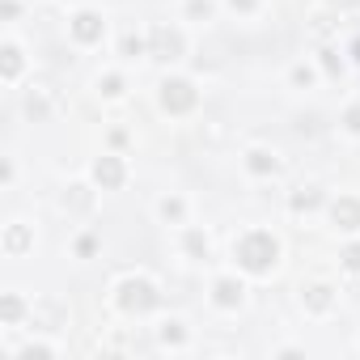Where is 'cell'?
<instances>
[{
  "mask_svg": "<svg viewBox=\"0 0 360 360\" xmlns=\"http://www.w3.org/2000/svg\"><path fill=\"white\" fill-rule=\"evenodd\" d=\"M233 259H238V267L250 271V276H271L276 263H280V242H276V233H267V229H250V233L238 238Z\"/></svg>",
  "mask_w": 360,
  "mask_h": 360,
  "instance_id": "cell-1",
  "label": "cell"
},
{
  "mask_svg": "<svg viewBox=\"0 0 360 360\" xmlns=\"http://www.w3.org/2000/svg\"><path fill=\"white\" fill-rule=\"evenodd\" d=\"M115 305H119L123 314L140 318V314H153V309L161 305V292H157L153 280H144V276H127V280H119V288H115Z\"/></svg>",
  "mask_w": 360,
  "mask_h": 360,
  "instance_id": "cell-2",
  "label": "cell"
},
{
  "mask_svg": "<svg viewBox=\"0 0 360 360\" xmlns=\"http://www.w3.org/2000/svg\"><path fill=\"white\" fill-rule=\"evenodd\" d=\"M195 106H200L195 81H187V77H165L161 81V110H169V115H191Z\"/></svg>",
  "mask_w": 360,
  "mask_h": 360,
  "instance_id": "cell-3",
  "label": "cell"
},
{
  "mask_svg": "<svg viewBox=\"0 0 360 360\" xmlns=\"http://www.w3.org/2000/svg\"><path fill=\"white\" fill-rule=\"evenodd\" d=\"M148 56H153V60H165V64L183 60V56H187L183 30H178V26H153V30H148Z\"/></svg>",
  "mask_w": 360,
  "mask_h": 360,
  "instance_id": "cell-4",
  "label": "cell"
},
{
  "mask_svg": "<svg viewBox=\"0 0 360 360\" xmlns=\"http://www.w3.org/2000/svg\"><path fill=\"white\" fill-rule=\"evenodd\" d=\"M68 34H72L81 47H98V43L106 39V22H102V13H94V9H81V13H72Z\"/></svg>",
  "mask_w": 360,
  "mask_h": 360,
  "instance_id": "cell-5",
  "label": "cell"
},
{
  "mask_svg": "<svg viewBox=\"0 0 360 360\" xmlns=\"http://www.w3.org/2000/svg\"><path fill=\"white\" fill-rule=\"evenodd\" d=\"M94 183H98L102 191H119V187L127 183V165H123V157H115V153L98 157V161H94Z\"/></svg>",
  "mask_w": 360,
  "mask_h": 360,
  "instance_id": "cell-6",
  "label": "cell"
},
{
  "mask_svg": "<svg viewBox=\"0 0 360 360\" xmlns=\"http://www.w3.org/2000/svg\"><path fill=\"white\" fill-rule=\"evenodd\" d=\"M330 221H335V229L356 233V229H360V200H356V195H339V200L330 204Z\"/></svg>",
  "mask_w": 360,
  "mask_h": 360,
  "instance_id": "cell-7",
  "label": "cell"
},
{
  "mask_svg": "<svg viewBox=\"0 0 360 360\" xmlns=\"http://www.w3.org/2000/svg\"><path fill=\"white\" fill-rule=\"evenodd\" d=\"M212 301H217L221 309H238V305L246 301V288H242V280H233V276H221V280L212 284Z\"/></svg>",
  "mask_w": 360,
  "mask_h": 360,
  "instance_id": "cell-8",
  "label": "cell"
},
{
  "mask_svg": "<svg viewBox=\"0 0 360 360\" xmlns=\"http://www.w3.org/2000/svg\"><path fill=\"white\" fill-rule=\"evenodd\" d=\"M246 169H250L255 178H276V174H280V157L267 153V148H250V153H246Z\"/></svg>",
  "mask_w": 360,
  "mask_h": 360,
  "instance_id": "cell-9",
  "label": "cell"
},
{
  "mask_svg": "<svg viewBox=\"0 0 360 360\" xmlns=\"http://www.w3.org/2000/svg\"><path fill=\"white\" fill-rule=\"evenodd\" d=\"M30 246H34V233H30L26 225H9V229H5V255H9V259L26 255Z\"/></svg>",
  "mask_w": 360,
  "mask_h": 360,
  "instance_id": "cell-10",
  "label": "cell"
},
{
  "mask_svg": "<svg viewBox=\"0 0 360 360\" xmlns=\"http://www.w3.org/2000/svg\"><path fill=\"white\" fill-rule=\"evenodd\" d=\"M301 301H305V309H309V314H326V309L335 305V288H330V284H309Z\"/></svg>",
  "mask_w": 360,
  "mask_h": 360,
  "instance_id": "cell-11",
  "label": "cell"
},
{
  "mask_svg": "<svg viewBox=\"0 0 360 360\" xmlns=\"http://www.w3.org/2000/svg\"><path fill=\"white\" fill-rule=\"evenodd\" d=\"M322 204H326L322 187H301V191H292V200H288L292 212H314V208H322Z\"/></svg>",
  "mask_w": 360,
  "mask_h": 360,
  "instance_id": "cell-12",
  "label": "cell"
},
{
  "mask_svg": "<svg viewBox=\"0 0 360 360\" xmlns=\"http://www.w3.org/2000/svg\"><path fill=\"white\" fill-rule=\"evenodd\" d=\"M0 77H5V81L22 77V47L18 43H5V51H0Z\"/></svg>",
  "mask_w": 360,
  "mask_h": 360,
  "instance_id": "cell-13",
  "label": "cell"
},
{
  "mask_svg": "<svg viewBox=\"0 0 360 360\" xmlns=\"http://www.w3.org/2000/svg\"><path fill=\"white\" fill-rule=\"evenodd\" d=\"M22 314H26V301H22L18 292H5V297H0V322H5V326L22 322Z\"/></svg>",
  "mask_w": 360,
  "mask_h": 360,
  "instance_id": "cell-14",
  "label": "cell"
},
{
  "mask_svg": "<svg viewBox=\"0 0 360 360\" xmlns=\"http://www.w3.org/2000/svg\"><path fill=\"white\" fill-rule=\"evenodd\" d=\"M161 343H169V347H183L187 343V326L183 322H178V318H169V322H161Z\"/></svg>",
  "mask_w": 360,
  "mask_h": 360,
  "instance_id": "cell-15",
  "label": "cell"
},
{
  "mask_svg": "<svg viewBox=\"0 0 360 360\" xmlns=\"http://www.w3.org/2000/svg\"><path fill=\"white\" fill-rule=\"evenodd\" d=\"M183 246H187L191 259H208V233L204 229H187L183 233Z\"/></svg>",
  "mask_w": 360,
  "mask_h": 360,
  "instance_id": "cell-16",
  "label": "cell"
},
{
  "mask_svg": "<svg viewBox=\"0 0 360 360\" xmlns=\"http://www.w3.org/2000/svg\"><path fill=\"white\" fill-rule=\"evenodd\" d=\"M157 212L165 217V221H183V212H187V204L178 200V195H165L161 204H157Z\"/></svg>",
  "mask_w": 360,
  "mask_h": 360,
  "instance_id": "cell-17",
  "label": "cell"
},
{
  "mask_svg": "<svg viewBox=\"0 0 360 360\" xmlns=\"http://www.w3.org/2000/svg\"><path fill=\"white\" fill-rule=\"evenodd\" d=\"M98 89H102V98H123V89H127V85H123V77H119V72H106V77L98 81Z\"/></svg>",
  "mask_w": 360,
  "mask_h": 360,
  "instance_id": "cell-18",
  "label": "cell"
},
{
  "mask_svg": "<svg viewBox=\"0 0 360 360\" xmlns=\"http://www.w3.org/2000/svg\"><path fill=\"white\" fill-rule=\"evenodd\" d=\"M318 64H322L326 77H343V60H339L335 51H318Z\"/></svg>",
  "mask_w": 360,
  "mask_h": 360,
  "instance_id": "cell-19",
  "label": "cell"
},
{
  "mask_svg": "<svg viewBox=\"0 0 360 360\" xmlns=\"http://www.w3.org/2000/svg\"><path fill=\"white\" fill-rule=\"evenodd\" d=\"M64 204H68V208H77V212H85V208H89L94 200H89V191H85V187H68V195H64Z\"/></svg>",
  "mask_w": 360,
  "mask_h": 360,
  "instance_id": "cell-20",
  "label": "cell"
},
{
  "mask_svg": "<svg viewBox=\"0 0 360 360\" xmlns=\"http://www.w3.org/2000/svg\"><path fill=\"white\" fill-rule=\"evenodd\" d=\"M123 56H131V60H136V56H148V39L127 34V39H123Z\"/></svg>",
  "mask_w": 360,
  "mask_h": 360,
  "instance_id": "cell-21",
  "label": "cell"
},
{
  "mask_svg": "<svg viewBox=\"0 0 360 360\" xmlns=\"http://www.w3.org/2000/svg\"><path fill=\"white\" fill-rule=\"evenodd\" d=\"M314 77H318V72H314L309 64H297V68H292V85H301V89H309V85H314Z\"/></svg>",
  "mask_w": 360,
  "mask_h": 360,
  "instance_id": "cell-22",
  "label": "cell"
},
{
  "mask_svg": "<svg viewBox=\"0 0 360 360\" xmlns=\"http://www.w3.org/2000/svg\"><path fill=\"white\" fill-rule=\"evenodd\" d=\"M343 127H347L352 136H360V102H352V106L343 110Z\"/></svg>",
  "mask_w": 360,
  "mask_h": 360,
  "instance_id": "cell-23",
  "label": "cell"
},
{
  "mask_svg": "<svg viewBox=\"0 0 360 360\" xmlns=\"http://www.w3.org/2000/svg\"><path fill=\"white\" fill-rule=\"evenodd\" d=\"M339 259H343V267H347V271H360V242H352Z\"/></svg>",
  "mask_w": 360,
  "mask_h": 360,
  "instance_id": "cell-24",
  "label": "cell"
},
{
  "mask_svg": "<svg viewBox=\"0 0 360 360\" xmlns=\"http://www.w3.org/2000/svg\"><path fill=\"white\" fill-rule=\"evenodd\" d=\"M94 250H98V238H94V233H85V238H77V255H81V259H89Z\"/></svg>",
  "mask_w": 360,
  "mask_h": 360,
  "instance_id": "cell-25",
  "label": "cell"
},
{
  "mask_svg": "<svg viewBox=\"0 0 360 360\" xmlns=\"http://www.w3.org/2000/svg\"><path fill=\"white\" fill-rule=\"evenodd\" d=\"M187 13H191V18H212V0H191Z\"/></svg>",
  "mask_w": 360,
  "mask_h": 360,
  "instance_id": "cell-26",
  "label": "cell"
},
{
  "mask_svg": "<svg viewBox=\"0 0 360 360\" xmlns=\"http://www.w3.org/2000/svg\"><path fill=\"white\" fill-rule=\"evenodd\" d=\"M229 9H233V13H255L259 0H229Z\"/></svg>",
  "mask_w": 360,
  "mask_h": 360,
  "instance_id": "cell-27",
  "label": "cell"
},
{
  "mask_svg": "<svg viewBox=\"0 0 360 360\" xmlns=\"http://www.w3.org/2000/svg\"><path fill=\"white\" fill-rule=\"evenodd\" d=\"M22 356H56V347H47V343H30Z\"/></svg>",
  "mask_w": 360,
  "mask_h": 360,
  "instance_id": "cell-28",
  "label": "cell"
},
{
  "mask_svg": "<svg viewBox=\"0 0 360 360\" xmlns=\"http://www.w3.org/2000/svg\"><path fill=\"white\" fill-rule=\"evenodd\" d=\"M330 9H339V13H347V9H360V0H326Z\"/></svg>",
  "mask_w": 360,
  "mask_h": 360,
  "instance_id": "cell-29",
  "label": "cell"
},
{
  "mask_svg": "<svg viewBox=\"0 0 360 360\" xmlns=\"http://www.w3.org/2000/svg\"><path fill=\"white\" fill-rule=\"evenodd\" d=\"M18 13H22V5H18V0H5V18H9V22H13V18H18Z\"/></svg>",
  "mask_w": 360,
  "mask_h": 360,
  "instance_id": "cell-30",
  "label": "cell"
},
{
  "mask_svg": "<svg viewBox=\"0 0 360 360\" xmlns=\"http://www.w3.org/2000/svg\"><path fill=\"white\" fill-rule=\"evenodd\" d=\"M352 56H356V64H360V39H356V47H352Z\"/></svg>",
  "mask_w": 360,
  "mask_h": 360,
  "instance_id": "cell-31",
  "label": "cell"
}]
</instances>
